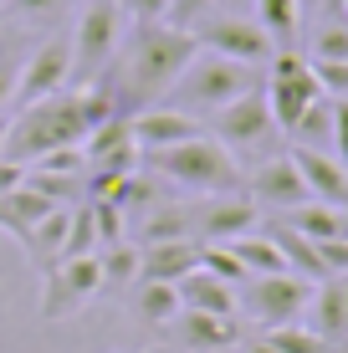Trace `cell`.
I'll list each match as a JSON object with an SVG mask.
<instances>
[{
    "mask_svg": "<svg viewBox=\"0 0 348 353\" xmlns=\"http://www.w3.org/2000/svg\"><path fill=\"white\" fill-rule=\"evenodd\" d=\"M195 52H200L195 31H179L170 21H128L118 57L108 62V72L92 88L108 92L118 118H134L139 108L164 103V92L174 88V77L190 67Z\"/></svg>",
    "mask_w": 348,
    "mask_h": 353,
    "instance_id": "6da1fadb",
    "label": "cell"
},
{
    "mask_svg": "<svg viewBox=\"0 0 348 353\" xmlns=\"http://www.w3.org/2000/svg\"><path fill=\"white\" fill-rule=\"evenodd\" d=\"M113 103H108L103 88H67V92H52L41 103H26L10 113V128H6V164H21L26 169L31 159L52 149H67V143H88V133L108 123Z\"/></svg>",
    "mask_w": 348,
    "mask_h": 353,
    "instance_id": "7a4b0ae2",
    "label": "cell"
},
{
    "mask_svg": "<svg viewBox=\"0 0 348 353\" xmlns=\"http://www.w3.org/2000/svg\"><path fill=\"white\" fill-rule=\"evenodd\" d=\"M149 174H159L170 190H185V194H236L246 185V169L225 143H215L210 133L200 139H185L174 149H154L139 159Z\"/></svg>",
    "mask_w": 348,
    "mask_h": 353,
    "instance_id": "3957f363",
    "label": "cell"
},
{
    "mask_svg": "<svg viewBox=\"0 0 348 353\" xmlns=\"http://www.w3.org/2000/svg\"><path fill=\"white\" fill-rule=\"evenodd\" d=\"M261 88V67H246V62H231V57H215L200 46L190 57V67L174 77V88L164 92L170 108H185V113H215V108L236 103L241 92Z\"/></svg>",
    "mask_w": 348,
    "mask_h": 353,
    "instance_id": "277c9868",
    "label": "cell"
},
{
    "mask_svg": "<svg viewBox=\"0 0 348 353\" xmlns=\"http://www.w3.org/2000/svg\"><path fill=\"white\" fill-rule=\"evenodd\" d=\"M128 31L123 0H82L72 21V88H92L118 57Z\"/></svg>",
    "mask_w": 348,
    "mask_h": 353,
    "instance_id": "5b68a950",
    "label": "cell"
},
{
    "mask_svg": "<svg viewBox=\"0 0 348 353\" xmlns=\"http://www.w3.org/2000/svg\"><path fill=\"white\" fill-rule=\"evenodd\" d=\"M205 133L215 143H225V149L241 159V154H277L272 143H277V118H272V108H267V92L261 88H251L241 92L236 103H225V108H215V113L205 118Z\"/></svg>",
    "mask_w": 348,
    "mask_h": 353,
    "instance_id": "8992f818",
    "label": "cell"
},
{
    "mask_svg": "<svg viewBox=\"0 0 348 353\" xmlns=\"http://www.w3.org/2000/svg\"><path fill=\"white\" fill-rule=\"evenodd\" d=\"M313 287L297 272H272V276H246L236 287V307L246 312L251 323L261 327H282V323H303L307 302H313Z\"/></svg>",
    "mask_w": 348,
    "mask_h": 353,
    "instance_id": "52a82bcc",
    "label": "cell"
},
{
    "mask_svg": "<svg viewBox=\"0 0 348 353\" xmlns=\"http://www.w3.org/2000/svg\"><path fill=\"white\" fill-rule=\"evenodd\" d=\"M103 297V266L98 256H67L41 272V318L46 323H72Z\"/></svg>",
    "mask_w": 348,
    "mask_h": 353,
    "instance_id": "ba28073f",
    "label": "cell"
},
{
    "mask_svg": "<svg viewBox=\"0 0 348 353\" xmlns=\"http://www.w3.org/2000/svg\"><path fill=\"white\" fill-rule=\"evenodd\" d=\"M67 88H72V31H52L41 46L26 52L10 103L26 108V103H41V97H52V92H67Z\"/></svg>",
    "mask_w": 348,
    "mask_h": 353,
    "instance_id": "9c48e42d",
    "label": "cell"
},
{
    "mask_svg": "<svg viewBox=\"0 0 348 353\" xmlns=\"http://www.w3.org/2000/svg\"><path fill=\"white\" fill-rule=\"evenodd\" d=\"M195 41L215 57H231V62H246V67H267L277 41L256 26V21H241V16H205L195 26Z\"/></svg>",
    "mask_w": 348,
    "mask_h": 353,
    "instance_id": "30bf717a",
    "label": "cell"
},
{
    "mask_svg": "<svg viewBox=\"0 0 348 353\" xmlns=\"http://www.w3.org/2000/svg\"><path fill=\"white\" fill-rule=\"evenodd\" d=\"M190 215H195V241L210 246V241H236L246 230L261 225V205L251 194H195L190 200Z\"/></svg>",
    "mask_w": 348,
    "mask_h": 353,
    "instance_id": "8fae6325",
    "label": "cell"
},
{
    "mask_svg": "<svg viewBox=\"0 0 348 353\" xmlns=\"http://www.w3.org/2000/svg\"><path fill=\"white\" fill-rule=\"evenodd\" d=\"M241 194H251L261 210H277V215H282V210H297V205L313 200V194H307L303 169H297V159H292V149H287V154H267V159L246 174Z\"/></svg>",
    "mask_w": 348,
    "mask_h": 353,
    "instance_id": "7c38bea8",
    "label": "cell"
},
{
    "mask_svg": "<svg viewBox=\"0 0 348 353\" xmlns=\"http://www.w3.org/2000/svg\"><path fill=\"white\" fill-rule=\"evenodd\" d=\"M128 128H134L139 154H154V149H174V143H185V139H200V133H205V118L185 113V108H170V103H154V108H139V113L128 118Z\"/></svg>",
    "mask_w": 348,
    "mask_h": 353,
    "instance_id": "4fadbf2b",
    "label": "cell"
},
{
    "mask_svg": "<svg viewBox=\"0 0 348 353\" xmlns=\"http://www.w3.org/2000/svg\"><path fill=\"white\" fill-rule=\"evenodd\" d=\"M179 348L190 353H231L241 348V318H221V312H179V318L170 323Z\"/></svg>",
    "mask_w": 348,
    "mask_h": 353,
    "instance_id": "5bb4252c",
    "label": "cell"
},
{
    "mask_svg": "<svg viewBox=\"0 0 348 353\" xmlns=\"http://www.w3.org/2000/svg\"><path fill=\"white\" fill-rule=\"evenodd\" d=\"M292 159H297V169H303L307 194H313L318 205L348 210V169L338 164V154H333V149H303V143H292Z\"/></svg>",
    "mask_w": 348,
    "mask_h": 353,
    "instance_id": "9a60e30c",
    "label": "cell"
},
{
    "mask_svg": "<svg viewBox=\"0 0 348 353\" xmlns=\"http://www.w3.org/2000/svg\"><path fill=\"white\" fill-rule=\"evenodd\" d=\"M195 266H200V241H154V246H139V282H179Z\"/></svg>",
    "mask_w": 348,
    "mask_h": 353,
    "instance_id": "2e32d148",
    "label": "cell"
},
{
    "mask_svg": "<svg viewBox=\"0 0 348 353\" xmlns=\"http://www.w3.org/2000/svg\"><path fill=\"white\" fill-rule=\"evenodd\" d=\"M303 318L323 343H338L348 333V276H323L313 287V302H307Z\"/></svg>",
    "mask_w": 348,
    "mask_h": 353,
    "instance_id": "e0dca14e",
    "label": "cell"
},
{
    "mask_svg": "<svg viewBox=\"0 0 348 353\" xmlns=\"http://www.w3.org/2000/svg\"><path fill=\"white\" fill-rule=\"evenodd\" d=\"M67 230H72V205H57V210H46L41 221H36L26 236L16 241V246L31 256L36 272H46V266L62 261V251H67Z\"/></svg>",
    "mask_w": 348,
    "mask_h": 353,
    "instance_id": "ac0fdd59",
    "label": "cell"
},
{
    "mask_svg": "<svg viewBox=\"0 0 348 353\" xmlns=\"http://www.w3.org/2000/svg\"><path fill=\"white\" fill-rule=\"evenodd\" d=\"M174 292H179V307H190V312H221V318H241V307H236V287L221 282V276H210L205 266H195L190 276H179Z\"/></svg>",
    "mask_w": 348,
    "mask_h": 353,
    "instance_id": "d6986e66",
    "label": "cell"
},
{
    "mask_svg": "<svg viewBox=\"0 0 348 353\" xmlns=\"http://www.w3.org/2000/svg\"><path fill=\"white\" fill-rule=\"evenodd\" d=\"M46 210H57V205L46 200V194H36L26 179H21V185H10L6 194H0V230H6L10 241H21V236H26V230L46 215Z\"/></svg>",
    "mask_w": 348,
    "mask_h": 353,
    "instance_id": "ffe728a7",
    "label": "cell"
},
{
    "mask_svg": "<svg viewBox=\"0 0 348 353\" xmlns=\"http://www.w3.org/2000/svg\"><path fill=\"white\" fill-rule=\"evenodd\" d=\"M82 0H6L0 21H10L16 31H57L67 16H77Z\"/></svg>",
    "mask_w": 348,
    "mask_h": 353,
    "instance_id": "44dd1931",
    "label": "cell"
},
{
    "mask_svg": "<svg viewBox=\"0 0 348 353\" xmlns=\"http://www.w3.org/2000/svg\"><path fill=\"white\" fill-rule=\"evenodd\" d=\"M267 236L277 241V251H282L287 272L307 276V282H323V276H328V266H323V256H318V241L297 236V230H292V225H282V221H272V225H267Z\"/></svg>",
    "mask_w": 348,
    "mask_h": 353,
    "instance_id": "7402d4cb",
    "label": "cell"
},
{
    "mask_svg": "<svg viewBox=\"0 0 348 353\" xmlns=\"http://www.w3.org/2000/svg\"><path fill=\"white\" fill-rule=\"evenodd\" d=\"M128 292H134V318L143 327H170L179 312H185V307H179L174 282H134Z\"/></svg>",
    "mask_w": 348,
    "mask_h": 353,
    "instance_id": "603a6c76",
    "label": "cell"
},
{
    "mask_svg": "<svg viewBox=\"0 0 348 353\" xmlns=\"http://www.w3.org/2000/svg\"><path fill=\"white\" fill-rule=\"evenodd\" d=\"M225 246H231L236 256H241V266H246V276H272V272H287V261H282L277 241H272L267 230H246V236L225 241Z\"/></svg>",
    "mask_w": 348,
    "mask_h": 353,
    "instance_id": "cb8c5ba5",
    "label": "cell"
},
{
    "mask_svg": "<svg viewBox=\"0 0 348 353\" xmlns=\"http://www.w3.org/2000/svg\"><path fill=\"white\" fill-rule=\"evenodd\" d=\"M98 266H103V297L128 292L139 282V246L134 241H113V246L98 251Z\"/></svg>",
    "mask_w": 348,
    "mask_h": 353,
    "instance_id": "d4e9b609",
    "label": "cell"
},
{
    "mask_svg": "<svg viewBox=\"0 0 348 353\" xmlns=\"http://www.w3.org/2000/svg\"><path fill=\"white\" fill-rule=\"evenodd\" d=\"M256 26L277 46H292L297 26H303V10H297V0H256Z\"/></svg>",
    "mask_w": 348,
    "mask_h": 353,
    "instance_id": "484cf974",
    "label": "cell"
},
{
    "mask_svg": "<svg viewBox=\"0 0 348 353\" xmlns=\"http://www.w3.org/2000/svg\"><path fill=\"white\" fill-rule=\"evenodd\" d=\"M292 139L303 143V149H333V108H328V97H323V103H313L303 118H297Z\"/></svg>",
    "mask_w": 348,
    "mask_h": 353,
    "instance_id": "4316f807",
    "label": "cell"
},
{
    "mask_svg": "<svg viewBox=\"0 0 348 353\" xmlns=\"http://www.w3.org/2000/svg\"><path fill=\"white\" fill-rule=\"evenodd\" d=\"M261 338H267V343L277 348V353H328V343H323V338H318L307 323H282V327H267Z\"/></svg>",
    "mask_w": 348,
    "mask_h": 353,
    "instance_id": "83f0119b",
    "label": "cell"
},
{
    "mask_svg": "<svg viewBox=\"0 0 348 353\" xmlns=\"http://www.w3.org/2000/svg\"><path fill=\"white\" fill-rule=\"evenodd\" d=\"M26 169L67 174V179H82V185H88V149H82V143H67V149H52V154H41V159H31Z\"/></svg>",
    "mask_w": 348,
    "mask_h": 353,
    "instance_id": "f1b7e54d",
    "label": "cell"
},
{
    "mask_svg": "<svg viewBox=\"0 0 348 353\" xmlns=\"http://www.w3.org/2000/svg\"><path fill=\"white\" fill-rule=\"evenodd\" d=\"M200 266H205L210 276H221V282H231V287L246 282V266H241V256H236L225 241H210V246H200Z\"/></svg>",
    "mask_w": 348,
    "mask_h": 353,
    "instance_id": "f546056e",
    "label": "cell"
},
{
    "mask_svg": "<svg viewBox=\"0 0 348 353\" xmlns=\"http://www.w3.org/2000/svg\"><path fill=\"white\" fill-rule=\"evenodd\" d=\"M26 62V46L16 36H0V113H10V97H16V77Z\"/></svg>",
    "mask_w": 348,
    "mask_h": 353,
    "instance_id": "4dcf8cb0",
    "label": "cell"
},
{
    "mask_svg": "<svg viewBox=\"0 0 348 353\" xmlns=\"http://www.w3.org/2000/svg\"><path fill=\"white\" fill-rule=\"evenodd\" d=\"M313 62H348V21H328L313 31Z\"/></svg>",
    "mask_w": 348,
    "mask_h": 353,
    "instance_id": "1f68e13d",
    "label": "cell"
},
{
    "mask_svg": "<svg viewBox=\"0 0 348 353\" xmlns=\"http://www.w3.org/2000/svg\"><path fill=\"white\" fill-rule=\"evenodd\" d=\"M210 6H215V0H170V16H164V21L179 26V31H195L200 21L210 16Z\"/></svg>",
    "mask_w": 348,
    "mask_h": 353,
    "instance_id": "d6a6232c",
    "label": "cell"
},
{
    "mask_svg": "<svg viewBox=\"0 0 348 353\" xmlns=\"http://www.w3.org/2000/svg\"><path fill=\"white\" fill-rule=\"evenodd\" d=\"M313 62V57H307ZM318 72V82H323V92H333V97H348V62H313Z\"/></svg>",
    "mask_w": 348,
    "mask_h": 353,
    "instance_id": "836d02e7",
    "label": "cell"
},
{
    "mask_svg": "<svg viewBox=\"0 0 348 353\" xmlns=\"http://www.w3.org/2000/svg\"><path fill=\"white\" fill-rule=\"evenodd\" d=\"M128 21H164L170 16V0H123Z\"/></svg>",
    "mask_w": 348,
    "mask_h": 353,
    "instance_id": "e575fe53",
    "label": "cell"
},
{
    "mask_svg": "<svg viewBox=\"0 0 348 353\" xmlns=\"http://www.w3.org/2000/svg\"><path fill=\"white\" fill-rule=\"evenodd\" d=\"M6 128H10V113H0V164H6Z\"/></svg>",
    "mask_w": 348,
    "mask_h": 353,
    "instance_id": "d590c367",
    "label": "cell"
},
{
    "mask_svg": "<svg viewBox=\"0 0 348 353\" xmlns=\"http://www.w3.org/2000/svg\"><path fill=\"white\" fill-rule=\"evenodd\" d=\"M333 353H348V333L338 338V343H333Z\"/></svg>",
    "mask_w": 348,
    "mask_h": 353,
    "instance_id": "8d00e7d4",
    "label": "cell"
},
{
    "mask_svg": "<svg viewBox=\"0 0 348 353\" xmlns=\"http://www.w3.org/2000/svg\"><path fill=\"white\" fill-rule=\"evenodd\" d=\"M0 6H6V0H0Z\"/></svg>",
    "mask_w": 348,
    "mask_h": 353,
    "instance_id": "74e56055",
    "label": "cell"
},
{
    "mask_svg": "<svg viewBox=\"0 0 348 353\" xmlns=\"http://www.w3.org/2000/svg\"><path fill=\"white\" fill-rule=\"evenodd\" d=\"M343 6H348V0H343Z\"/></svg>",
    "mask_w": 348,
    "mask_h": 353,
    "instance_id": "f35d334b",
    "label": "cell"
},
{
    "mask_svg": "<svg viewBox=\"0 0 348 353\" xmlns=\"http://www.w3.org/2000/svg\"><path fill=\"white\" fill-rule=\"evenodd\" d=\"M343 21H348V16H343Z\"/></svg>",
    "mask_w": 348,
    "mask_h": 353,
    "instance_id": "ab89813d",
    "label": "cell"
}]
</instances>
